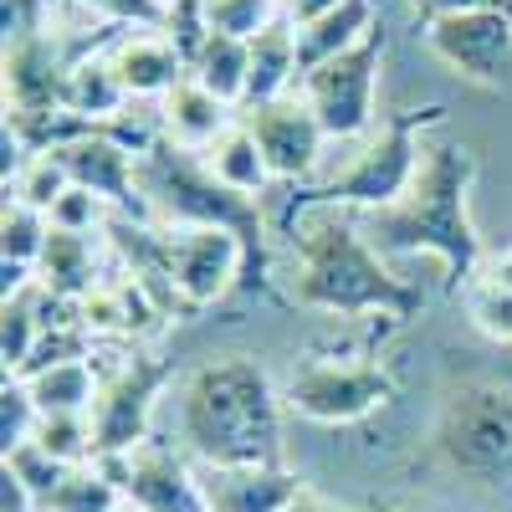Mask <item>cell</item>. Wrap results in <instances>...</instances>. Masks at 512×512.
<instances>
[{
    "mask_svg": "<svg viewBox=\"0 0 512 512\" xmlns=\"http://www.w3.org/2000/svg\"><path fill=\"white\" fill-rule=\"evenodd\" d=\"M67 190H72V180H67V169H62V159H57L52 149L26 154V164L6 180V200L36 205V210H47V216H52V205H57Z\"/></svg>",
    "mask_w": 512,
    "mask_h": 512,
    "instance_id": "cell-29",
    "label": "cell"
},
{
    "mask_svg": "<svg viewBox=\"0 0 512 512\" xmlns=\"http://www.w3.org/2000/svg\"><path fill=\"white\" fill-rule=\"evenodd\" d=\"M175 379H180L175 364L154 359V354H139V349L113 354V364H98V400L88 410L98 456H123V451H134L139 441H149L154 405L164 395V384H175Z\"/></svg>",
    "mask_w": 512,
    "mask_h": 512,
    "instance_id": "cell-9",
    "label": "cell"
},
{
    "mask_svg": "<svg viewBox=\"0 0 512 512\" xmlns=\"http://www.w3.org/2000/svg\"><path fill=\"white\" fill-rule=\"evenodd\" d=\"M0 466H6V472L36 497V512H41V502L57 492V482L67 477V466H62L57 456H47L36 441H21L16 451H6V461H0Z\"/></svg>",
    "mask_w": 512,
    "mask_h": 512,
    "instance_id": "cell-32",
    "label": "cell"
},
{
    "mask_svg": "<svg viewBox=\"0 0 512 512\" xmlns=\"http://www.w3.org/2000/svg\"><path fill=\"white\" fill-rule=\"evenodd\" d=\"M425 461L472 482L512 477V384L502 379L456 384L441 400L431 436H425Z\"/></svg>",
    "mask_w": 512,
    "mask_h": 512,
    "instance_id": "cell-5",
    "label": "cell"
},
{
    "mask_svg": "<svg viewBox=\"0 0 512 512\" xmlns=\"http://www.w3.org/2000/svg\"><path fill=\"white\" fill-rule=\"evenodd\" d=\"M282 512H354V507H349V502H333V497H323V492H313V487H303Z\"/></svg>",
    "mask_w": 512,
    "mask_h": 512,
    "instance_id": "cell-37",
    "label": "cell"
},
{
    "mask_svg": "<svg viewBox=\"0 0 512 512\" xmlns=\"http://www.w3.org/2000/svg\"><path fill=\"white\" fill-rule=\"evenodd\" d=\"M31 282H36L41 292H52L57 303H72V308H77L82 297L98 287V246H93V236L52 226L47 251H41Z\"/></svg>",
    "mask_w": 512,
    "mask_h": 512,
    "instance_id": "cell-21",
    "label": "cell"
},
{
    "mask_svg": "<svg viewBox=\"0 0 512 512\" xmlns=\"http://www.w3.org/2000/svg\"><path fill=\"white\" fill-rule=\"evenodd\" d=\"M164 272L180 308H210L246 287V246L226 226H180L164 231Z\"/></svg>",
    "mask_w": 512,
    "mask_h": 512,
    "instance_id": "cell-12",
    "label": "cell"
},
{
    "mask_svg": "<svg viewBox=\"0 0 512 512\" xmlns=\"http://www.w3.org/2000/svg\"><path fill=\"white\" fill-rule=\"evenodd\" d=\"M190 77L200 82L205 93H216L221 103L241 108L246 103V77H251V47L236 36H216L205 31V41L190 57Z\"/></svg>",
    "mask_w": 512,
    "mask_h": 512,
    "instance_id": "cell-27",
    "label": "cell"
},
{
    "mask_svg": "<svg viewBox=\"0 0 512 512\" xmlns=\"http://www.w3.org/2000/svg\"><path fill=\"white\" fill-rule=\"evenodd\" d=\"M36 415H88L98 400V364L93 359H57L21 374Z\"/></svg>",
    "mask_w": 512,
    "mask_h": 512,
    "instance_id": "cell-23",
    "label": "cell"
},
{
    "mask_svg": "<svg viewBox=\"0 0 512 512\" xmlns=\"http://www.w3.org/2000/svg\"><path fill=\"white\" fill-rule=\"evenodd\" d=\"M466 318H472L477 333L497 338V344H512V246L487 251L477 277L461 287Z\"/></svg>",
    "mask_w": 512,
    "mask_h": 512,
    "instance_id": "cell-24",
    "label": "cell"
},
{
    "mask_svg": "<svg viewBox=\"0 0 512 512\" xmlns=\"http://www.w3.org/2000/svg\"><path fill=\"white\" fill-rule=\"evenodd\" d=\"M200 16H205V31L251 41L282 16V0H200Z\"/></svg>",
    "mask_w": 512,
    "mask_h": 512,
    "instance_id": "cell-30",
    "label": "cell"
},
{
    "mask_svg": "<svg viewBox=\"0 0 512 512\" xmlns=\"http://www.w3.org/2000/svg\"><path fill=\"white\" fill-rule=\"evenodd\" d=\"M67 67H72V57L47 26L6 31V62H0V72H6V123L0 128H11L26 154L77 134L62 113Z\"/></svg>",
    "mask_w": 512,
    "mask_h": 512,
    "instance_id": "cell-7",
    "label": "cell"
},
{
    "mask_svg": "<svg viewBox=\"0 0 512 512\" xmlns=\"http://www.w3.org/2000/svg\"><path fill=\"white\" fill-rule=\"evenodd\" d=\"M57 6L88 16L98 26H123V31H154L164 26V11L154 0H57Z\"/></svg>",
    "mask_w": 512,
    "mask_h": 512,
    "instance_id": "cell-33",
    "label": "cell"
},
{
    "mask_svg": "<svg viewBox=\"0 0 512 512\" xmlns=\"http://www.w3.org/2000/svg\"><path fill=\"white\" fill-rule=\"evenodd\" d=\"M441 118H446L441 103L395 113L344 169H338V175H328L323 185H308L303 195H297V205H333V210H359V216L395 205L415 185L425 128H436Z\"/></svg>",
    "mask_w": 512,
    "mask_h": 512,
    "instance_id": "cell-6",
    "label": "cell"
},
{
    "mask_svg": "<svg viewBox=\"0 0 512 512\" xmlns=\"http://www.w3.org/2000/svg\"><path fill=\"white\" fill-rule=\"evenodd\" d=\"M118 502H123L118 482L98 461H82V466H67V477L57 482V492L47 502H41V512H113Z\"/></svg>",
    "mask_w": 512,
    "mask_h": 512,
    "instance_id": "cell-28",
    "label": "cell"
},
{
    "mask_svg": "<svg viewBox=\"0 0 512 512\" xmlns=\"http://www.w3.org/2000/svg\"><path fill=\"white\" fill-rule=\"evenodd\" d=\"M108 62H113L123 93L134 103H149V98L159 103L164 93H175L180 82L190 77L185 52L164 36V26H154V31H123L108 47Z\"/></svg>",
    "mask_w": 512,
    "mask_h": 512,
    "instance_id": "cell-17",
    "label": "cell"
},
{
    "mask_svg": "<svg viewBox=\"0 0 512 512\" xmlns=\"http://www.w3.org/2000/svg\"><path fill=\"white\" fill-rule=\"evenodd\" d=\"M154 113H159V134H164L169 144L190 149V154H205V149L236 123V108L221 103L216 93H205L195 77H185L175 93H164Z\"/></svg>",
    "mask_w": 512,
    "mask_h": 512,
    "instance_id": "cell-20",
    "label": "cell"
},
{
    "mask_svg": "<svg viewBox=\"0 0 512 512\" xmlns=\"http://www.w3.org/2000/svg\"><path fill=\"white\" fill-rule=\"evenodd\" d=\"M108 216H113V205L98 200L93 190H82V185H72V190L52 205V226H62V231H82V236H98V231L108 226Z\"/></svg>",
    "mask_w": 512,
    "mask_h": 512,
    "instance_id": "cell-34",
    "label": "cell"
},
{
    "mask_svg": "<svg viewBox=\"0 0 512 512\" xmlns=\"http://www.w3.org/2000/svg\"><path fill=\"white\" fill-rule=\"evenodd\" d=\"M139 200L144 216L159 231H180V226H226L246 246V287L272 292V251H267V226H262V205L226 190L216 175L205 169L200 154L169 144L164 134L139 154Z\"/></svg>",
    "mask_w": 512,
    "mask_h": 512,
    "instance_id": "cell-4",
    "label": "cell"
},
{
    "mask_svg": "<svg viewBox=\"0 0 512 512\" xmlns=\"http://www.w3.org/2000/svg\"><path fill=\"white\" fill-rule=\"evenodd\" d=\"M195 482L205 512H282L303 482H297L282 461H246V466H200Z\"/></svg>",
    "mask_w": 512,
    "mask_h": 512,
    "instance_id": "cell-16",
    "label": "cell"
},
{
    "mask_svg": "<svg viewBox=\"0 0 512 512\" xmlns=\"http://www.w3.org/2000/svg\"><path fill=\"white\" fill-rule=\"evenodd\" d=\"M420 21L431 16H461V11H512V0H415Z\"/></svg>",
    "mask_w": 512,
    "mask_h": 512,
    "instance_id": "cell-35",
    "label": "cell"
},
{
    "mask_svg": "<svg viewBox=\"0 0 512 512\" xmlns=\"http://www.w3.org/2000/svg\"><path fill=\"white\" fill-rule=\"evenodd\" d=\"M246 47H251V77H246V103L241 108L297 93V82H303V52H297V26L287 16H277L262 36H251Z\"/></svg>",
    "mask_w": 512,
    "mask_h": 512,
    "instance_id": "cell-22",
    "label": "cell"
},
{
    "mask_svg": "<svg viewBox=\"0 0 512 512\" xmlns=\"http://www.w3.org/2000/svg\"><path fill=\"white\" fill-rule=\"evenodd\" d=\"M379 26V6L374 0H344L338 11L318 16L313 26H297V52H303V72L338 57V52H349L359 47V41Z\"/></svg>",
    "mask_w": 512,
    "mask_h": 512,
    "instance_id": "cell-26",
    "label": "cell"
},
{
    "mask_svg": "<svg viewBox=\"0 0 512 512\" xmlns=\"http://www.w3.org/2000/svg\"><path fill=\"white\" fill-rule=\"evenodd\" d=\"M477 180V159L461 144H441L425 139L420 144V169L415 185L384 210H369L359 216V231L369 236V246L379 256H415L431 251L446 267V287L461 292L482 267V236L472 226V210H466V195H472Z\"/></svg>",
    "mask_w": 512,
    "mask_h": 512,
    "instance_id": "cell-3",
    "label": "cell"
},
{
    "mask_svg": "<svg viewBox=\"0 0 512 512\" xmlns=\"http://www.w3.org/2000/svg\"><path fill=\"white\" fill-rule=\"evenodd\" d=\"M77 318L88 333H108V338H144V333H159L164 323V308L149 297V287L139 277H108L98 282L88 297L77 303Z\"/></svg>",
    "mask_w": 512,
    "mask_h": 512,
    "instance_id": "cell-18",
    "label": "cell"
},
{
    "mask_svg": "<svg viewBox=\"0 0 512 512\" xmlns=\"http://www.w3.org/2000/svg\"><path fill=\"white\" fill-rule=\"evenodd\" d=\"M98 466L118 482L123 502H134L139 512H205L195 461L154 436L123 456H98Z\"/></svg>",
    "mask_w": 512,
    "mask_h": 512,
    "instance_id": "cell-13",
    "label": "cell"
},
{
    "mask_svg": "<svg viewBox=\"0 0 512 512\" xmlns=\"http://www.w3.org/2000/svg\"><path fill=\"white\" fill-rule=\"evenodd\" d=\"M384 52H390V36H384V26H374L359 47H349V52H338V57H328V62L303 72L297 93L308 98V108L318 113L328 139H359V134H369Z\"/></svg>",
    "mask_w": 512,
    "mask_h": 512,
    "instance_id": "cell-10",
    "label": "cell"
},
{
    "mask_svg": "<svg viewBox=\"0 0 512 512\" xmlns=\"http://www.w3.org/2000/svg\"><path fill=\"white\" fill-rule=\"evenodd\" d=\"M154 6H159V11L169 16V11H175V6H185V0H154Z\"/></svg>",
    "mask_w": 512,
    "mask_h": 512,
    "instance_id": "cell-38",
    "label": "cell"
},
{
    "mask_svg": "<svg viewBox=\"0 0 512 512\" xmlns=\"http://www.w3.org/2000/svg\"><path fill=\"white\" fill-rule=\"evenodd\" d=\"M200 159H205V169H210V175H216L226 190H236V195H246V200H262V190L272 185V164H267L262 144L251 139V128H246L241 118H236Z\"/></svg>",
    "mask_w": 512,
    "mask_h": 512,
    "instance_id": "cell-25",
    "label": "cell"
},
{
    "mask_svg": "<svg viewBox=\"0 0 512 512\" xmlns=\"http://www.w3.org/2000/svg\"><path fill=\"white\" fill-rule=\"evenodd\" d=\"M31 441L47 451V456H57L62 466H82V461L98 456V446H93V420H88V415H41L36 431H31Z\"/></svg>",
    "mask_w": 512,
    "mask_h": 512,
    "instance_id": "cell-31",
    "label": "cell"
},
{
    "mask_svg": "<svg viewBox=\"0 0 512 512\" xmlns=\"http://www.w3.org/2000/svg\"><path fill=\"white\" fill-rule=\"evenodd\" d=\"M292 287L297 308L333 313V318H415L420 292L390 272V262L369 246L359 216L333 205H292Z\"/></svg>",
    "mask_w": 512,
    "mask_h": 512,
    "instance_id": "cell-2",
    "label": "cell"
},
{
    "mask_svg": "<svg viewBox=\"0 0 512 512\" xmlns=\"http://www.w3.org/2000/svg\"><path fill=\"white\" fill-rule=\"evenodd\" d=\"M344 0H282V16L292 21V26H313L318 16H328V11H338Z\"/></svg>",
    "mask_w": 512,
    "mask_h": 512,
    "instance_id": "cell-36",
    "label": "cell"
},
{
    "mask_svg": "<svg viewBox=\"0 0 512 512\" xmlns=\"http://www.w3.org/2000/svg\"><path fill=\"white\" fill-rule=\"evenodd\" d=\"M134 98L123 93V82L108 62V52H82L67 67V88H62V113L72 128H108L118 123Z\"/></svg>",
    "mask_w": 512,
    "mask_h": 512,
    "instance_id": "cell-19",
    "label": "cell"
},
{
    "mask_svg": "<svg viewBox=\"0 0 512 512\" xmlns=\"http://www.w3.org/2000/svg\"><path fill=\"white\" fill-rule=\"evenodd\" d=\"M47 149L62 159L72 185H82V190H93L98 200H108L118 216L149 221L144 200H139V154L128 149L123 139H113L108 128H77V134H67V139H57Z\"/></svg>",
    "mask_w": 512,
    "mask_h": 512,
    "instance_id": "cell-15",
    "label": "cell"
},
{
    "mask_svg": "<svg viewBox=\"0 0 512 512\" xmlns=\"http://www.w3.org/2000/svg\"><path fill=\"white\" fill-rule=\"evenodd\" d=\"M282 390L251 354H216L175 379L180 451L200 466L282 461Z\"/></svg>",
    "mask_w": 512,
    "mask_h": 512,
    "instance_id": "cell-1",
    "label": "cell"
},
{
    "mask_svg": "<svg viewBox=\"0 0 512 512\" xmlns=\"http://www.w3.org/2000/svg\"><path fill=\"white\" fill-rule=\"evenodd\" d=\"M436 62L492 93H512V11H461L420 21Z\"/></svg>",
    "mask_w": 512,
    "mask_h": 512,
    "instance_id": "cell-11",
    "label": "cell"
},
{
    "mask_svg": "<svg viewBox=\"0 0 512 512\" xmlns=\"http://www.w3.org/2000/svg\"><path fill=\"white\" fill-rule=\"evenodd\" d=\"M113 512H139V507H134V502H118V507H113Z\"/></svg>",
    "mask_w": 512,
    "mask_h": 512,
    "instance_id": "cell-39",
    "label": "cell"
},
{
    "mask_svg": "<svg viewBox=\"0 0 512 512\" xmlns=\"http://www.w3.org/2000/svg\"><path fill=\"white\" fill-rule=\"evenodd\" d=\"M395 400V379L384 364L369 359H338V354H308L282 379V405L297 420L313 425H354Z\"/></svg>",
    "mask_w": 512,
    "mask_h": 512,
    "instance_id": "cell-8",
    "label": "cell"
},
{
    "mask_svg": "<svg viewBox=\"0 0 512 512\" xmlns=\"http://www.w3.org/2000/svg\"><path fill=\"white\" fill-rule=\"evenodd\" d=\"M236 118L251 128V139L262 144V154L272 164V180H282V185H308L313 180L328 134H323V123H318V113L308 108L303 93H282L272 103L236 108Z\"/></svg>",
    "mask_w": 512,
    "mask_h": 512,
    "instance_id": "cell-14",
    "label": "cell"
}]
</instances>
